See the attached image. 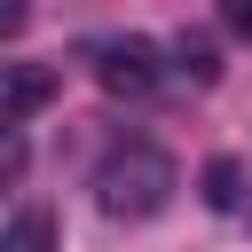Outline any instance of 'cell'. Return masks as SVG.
Masks as SVG:
<instances>
[{
	"instance_id": "obj_7",
	"label": "cell",
	"mask_w": 252,
	"mask_h": 252,
	"mask_svg": "<svg viewBox=\"0 0 252 252\" xmlns=\"http://www.w3.org/2000/svg\"><path fill=\"white\" fill-rule=\"evenodd\" d=\"M220 16H228V32H236V39H252V0H220Z\"/></svg>"
},
{
	"instance_id": "obj_3",
	"label": "cell",
	"mask_w": 252,
	"mask_h": 252,
	"mask_svg": "<svg viewBox=\"0 0 252 252\" xmlns=\"http://www.w3.org/2000/svg\"><path fill=\"white\" fill-rule=\"evenodd\" d=\"M47 94H55V71H47V63H8V87H0V118H8V126H24V118L47 102Z\"/></svg>"
},
{
	"instance_id": "obj_5",
	"label": "cell",
	"mask_w": 252,
	"mask_h": 252,
	"mask_svg": "<svg viewBox=\"0 0 252 252\" xmlns=\"http://www.w3.org/2000/svg\"><path fill=\"white\" fill-rule=\"evenodd\" d=\"M236 181H244V165H236V158H213V165H205V205H213V213H236V197H244Z\"/></svg>"
},
{
	"instance_id": "obj_4",
	"label": "cell",
	"mask_w": 252,
	"mask_h": 252,
	"mask_svg": "<svg viewBox=\"0 0 252 252\" xmlns=\"http://www.w3.org/2000/svg\"><path fill=\"white\" fill-rule=\"evenodd\" d=\"M173 63H181L197 87H213V79H220V63H213V39H205V32H181V39H173Z\"/></svg>"
},
{
	"instance_id": "obj_8",
	"label": "cell",
	"mask_w": 252,
	"mask_h": 252,
	"mask_svg": "<svg viewBox=\"0 0 252 252\" xmlns=\"http://www.w3.org/2000/svg\"><path fill=\"white\" fill-rule=\"evenodd\" d=\"M0 32H24V0H0Z\"/></svg>"
},
{
	"instance_id": "obj_6",
	"label": "cell",
	"mask_w": 252,
	"mask_h": 252,
	"mask_svg": "<svg viewBox=\"0 0 252 252\" xmlns=\"http://www.w3.org/2000/svg\"><path fill=\"white\" fill-rule=\"evenodd\" d=\"M47 244H55V220H47V213H16L8 252H47Z\"/></svg>"
},
{
	"instance_id": "obj_1",
	"label": "cell",
	"mask_w": 252,
	"mask_h": 252,
	"mask_svg": "<svg viewBox=\"0 0 252 252\" xmlns=\"http://www.w3.org/2000/svg\"><path fill=\"white\" fill-rule=\"evenodd\" d=\"M173 158L158 150V142H126V150H110L102 165H94V205L110 213V220H150L165 197H173Z\"/></svg>"
},
{
	"instance_id": "obj_2",
	"label": "cell",
	"mask_w": 252,
	"mask_h": 252,
	"mask_svg": "<svg viewBox=\"0 0 252 252\" xmlns=\"http://www.w3.org/2000/svg\"><path fill=\"white\" fill-rule=\"evenodd\" d=\"M94 79H102L110 94H150V87H158V47L134 39V32H126V39H102V47H94Z\"/></svg>"
}]
</instances>
